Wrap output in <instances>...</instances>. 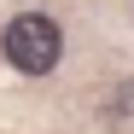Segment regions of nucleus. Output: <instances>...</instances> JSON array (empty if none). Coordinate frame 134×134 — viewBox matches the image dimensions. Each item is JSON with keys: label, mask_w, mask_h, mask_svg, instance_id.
<instances>
[{"label": "nucleus", "mask_w": 134, "mask_h": 134, "mask_svg": "<svg viewBox=\"0 0 134 134\" xmlns=\"http://www.w3.org/2000/svg\"><path fill=\"white\" fill-rule=\"evenodd\" d=\"M0 53H6V64H18L24 76H47L64 58V29L47 12H18L6 24V35H0Z\"/></svg>", "instance_id": "1"}, {"label": "nucleus", "mask_w": 134, "mask_h": 134, "mask_svg": "<svg viewBox=\"0 0 134 134\" xmlns=\"http://www.w3.org/2000/svg\"><path fill=\"white\" fill-rule=\"evenodd\" d=\"M134 111V82H117V93H111V117H128Z\"/></svg>", "instance_id": "2"}]
</instances>
